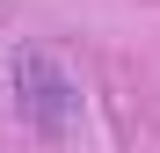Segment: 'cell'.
<instances>
[{
	"label": "cell",
	"mask_w": 160,
	"mask_h": 153,
	"mask_svg": "<svg viewBox=\"0 0 160 153\" xmlns=\"http://www.w3.org/2000/svg\"><path fill=\"white\" fill-rule=\"evenodd\" d=\"M8 80H15V117H22V131H37L44 146H58L73 124H80V88H73V73L51 59V51H15V66H8Z\"/></svg>",
	"instance_id": "obj_1"
}]
</instances>
